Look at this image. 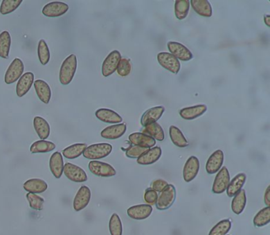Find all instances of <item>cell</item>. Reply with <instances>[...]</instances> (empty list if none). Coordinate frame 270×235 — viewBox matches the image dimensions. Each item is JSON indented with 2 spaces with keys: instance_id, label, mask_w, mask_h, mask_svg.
I'll use <instances>...</instances> for the list:
<instances>
[{
  "instance_id": "14",
  "label": "cell",
  "mask_w": 270,
  "mask_h": 235,
  "mask_svg": "<svg viewBox=\"0 0 270 235\" xmlns=\"http://www.w3.org/2000/svg\"><path fill=\"white\" fill-rule=\"evenodd\" d=\"M224 161V155L223 151L220 149L215 151L207 161L206 166H205L207 173L210 175L218 173L220 169L222 168Z\"/></svg>"
},
{
  "instance_id": "4",
  "label": "cell",
  "mask_w": 270,
  "mask_h": 235,
  "mask_svg": "<svg viewBox=\"0 0 270 235\" xmlns=\"http://www.w3.org/2000/svg\"><path fill=\"white\" fill-rule=\"evenodd\" d=\"M24 69V64L20 58L14 59L5 74L4 80L6 85H11L18 81L23 75Z\"/></svg>"
},
{
  "instance_id": "10",
  "label": "cell",
  "mask_w": 270,
  "mask_h": 235,
  "mask_svg": "<svg viewBox=\"0 0 270 235\" xmlns=\"http://www.w3.org/2000/svg\"><path fill=\"white\" fill-rule=\"evenodd\" d=\"M69 6L64 2L54 1L48 2L43 7L42 14L49 18L60 17L68 12Z\"/></svg>"
},
{
  "instance_id": "5",
  "label": "cell",
  "mask_w": 270,
  "mask_h": 235,
  "mask_svg": "<svg viewBox=\"0 0 270 235\" xmlns=\"http://www.w3.org/2000/svg\"><path fill=\"white\" fill-rule=\"evenodd\" d=\"M89 170L94 175L100 177H111L116 175V171L108 163L99 161H91L89 163Z\"/></svg>"
},
{
  "instance_id": "32",
  "label": "cell",
  "mask_w": 270,
  "mask_h": 235,
  "mask_svg": "<svg viewBox=\"0 0 270 235\" xmlns=\"http://www.w3.org/2000/svg\"><path fill=\"white\" fill-rule=\"evenodd\" d=\"M87 145L85 143H76L65 148L63 150V156L65 158L70 159V160L78 158L83 153Z\"/></svg>"
},
{
  "instance_id": "9",
  "label": "cell",
  "mask_w": 270,
  "mask_h": 235,
  "mask_svg": "<svg viewBox=\"0 0 270 235\" xmlns=\"http://www.w3.org/2000/svg\"><path fill=\"white\" fill-rule=\"evenodd\" d=\"M230 174L226 166L223 167L216 176L213 185L212 191L215 194H222L226 191L228 185L230 183Z\"/></svg>"
},
{
  "instance_id": "37",
  "label": "cell",
  "mask_w": 270,
  "mask_h": 235,
  "mask_svg": "<svg viewBox=\"0 0 270 235\" xmlns=\"http://www.w3.org/2000/svg\"><path fill=\"white\" fill-rule=\"evenodd\" d=\"M270 222V207H266L258 211L254 218L255 227H262L268 225Z\"/></svg>"
},
{
  "instance_id": "23",
  "label": "cell",
  "mask_w": 270,
  "mask_h": 235,
  "mask_svg": "<svg viewBox=\"0 0 270 235\" xmlns=\"http://www.w3.org/2000/svg\"><path fill=\"white\" fill-rule=\"evenodd\" d=\"M64 159L60 152H55L51 156L49 160V168L52 172V175L54 176L56 179H60L64 173Z\"/></svg>"
},
{
  "instance_id": "44",
  "label": "cell",
  "mask_w": 270,
  "mask_h": 235,
  "mask_svg": "<svg viewBox=\"0 0 270 235\" xmlns=\"http://www.w3.org/2000/svg\"><path fill=\"white\" fill-rule=\"evenodd\" d=\"M158 192L153 190L152 188L147 189L144 193V200L148 205L152 206L155 204L158 199Z\"/></svg>"
},
{
  "instance_id": "40",
  "label": "cell",
  "mask_w": 270,
  "mask_h": 235,
  "mask_svg": "<svg viewBox=\"0 0 270 235\" xmlns=\"http://www.w3.org/2000/svg\"><path fill=\"white\" fill-rule=\"evenodd\" d=\"M22 0H3L0 5V13L6 15L14 12L22 4Z\"/></svg>"
},
{
  "instance_id": "27",
  "label": "cell",
  "mask_w": 270,
  "mask_h": 235,
  "mask_svg": "<svg viewBox=\"0 0 270 235\" xmlns=\"http://www.w3.org/2000/svg\"><path fill=\"white\" fill-rule=\"evenodd\" d=\"M246 176L245 173H238V175L230 181L226 190L228 197H234L237 193L239 192L246 183Z\"/></svg>"
},
{
  "instance_id": "22",
  "label": "cell",
  "mask_w": 270,
  "mask_h": 235,
  "mask_svg": "<svg viewBox=\"0 0 270 235\" xmlns=\"http://www.w3.org/2000/svg\"><path fill=\"white\" fill-rule=\"evenodd\" d=\"M164 112L165 107L162 106L148 109V111H145L144 115H142L140 123L143 127L152 124V123H157V121L160 119Z\"/></svg>"
},
{
  "instance_id": "29",
  "label": "cell",
  "mask_w": 270,
  "mask_h": 235,
  "mask_svg": "<svg viewBox=\"0 0 270 235\" xmlns=\"http://www.w3.org/2000/svg\"><path fill=\"white\" fill-rule=\"evenodd\" d=\"M143 133L154 139L155 141H162L165 139L164 131L160 125L157 123L145 126L143 130Z\"/></svg>"
},
{
  "instance_id": "17",
  "label": "cell",
  "mask_w": 270,
  "mask_h": 235,
  "mask_svg": "<svg viewBox=\"0 0 270 235\" xmlns=\"http://www.w3.org/2000/svg\"><path fill=\"white\" fill-rule=\"evenodd\" d=\"M34 83V74L31 72L23 73L18 80L16 85V93L18 97H23L29 93V91Z\"/></svg>"
},
{
  "instance_id": "7",
  "label": "cell",
  "mask_w": 270,
  "mask_h": 235,
  "mask_svg": "<svg viewBox=\"0 0 270 235\" xmlns=\"http://www.w3.org/2000/svg\"><path fill=\"white\" fill-rule=\"evenodd\" d=\"M64 175L68 180L76 183H83L87 181L86 172L78 165L67 162L64 167Z\"/></svg>"
},
{
  "instance_id": "35",
  "label": "cell",
  "mask_w": 270,
  "mask_h": 235,
  "mask_svg": "<svg viewBox=\"0 0 270 235\" xmlns=\"http://www.w3.org/2000/svg\"><path fill=\"white\" fill-rule=\"evenodd\" d=\"M190 1L189 0H177L174 4L175 16L179 20H183L187 17L190 10Z\"/></svg>"
},
{
  "instance_id": "33",
  "label": "cell",
  "mask_w": 270,
  "mask_h": 235,
  "mask_svg": "<svg viewBox=\"0 0 270 235\" xmlns=\"http://www.w3.org/2000/svg\"><path fill=\"white\" fill-rule=\"evenodd\" d=\"M55 149H56V145L52 141L39 140L33 143L30 149L32 153H45L52 152Z\"/></svg>"
},
{
  "instance_id": "6",
  "label": "cell",
  "mask_w": 270,
  "mask_h": 235,
  "mask_svg": "<svg viewBox=\"0 0 270 235\" xmlns=\"http://www.w3.org/2000/svg\"><path fill=\"white\" fill-rule=\"evenodd\" d=\"M121 59V54L117 50H114L106 56L102 63V73L103 77H108L115 73Z\"/></svg>"
},
{
  "instance_id": "13",
  "label": "cell",
  "mask_w": 270,
  "mask_h": 235,
  "mask_svg": "<svg viewBox=\"0 0 270 235\" xmlns=\"http://www.w3.org/2000/svg\"><path fill=\"white\" fill-rule=\"evenodd\" d=\"M200 170V161L198 158L192 156L186 161L183 169V178L184 181L187 183H190L191 181L196 178Z\"/></svg>"
},
{
  "instance_id": "24",
  "label": "cell",
  "mask_w": 270,
  "mask_h": 235,
  "mask_svg": "<svg viewBox=\"0 0 270 235\" xmlns=\"http://www.w3.org/2000/svg\"><path fill=\"white\" fill-rule=\"evenodd\" d=\"M207 110H208V107L206 105L199 104L182 109L179 114L183 119L193 120V119H197L198 117L204 115Z\"/></svg>"
},
{
  "instance_id": "25",
  "label": "cell",
  "mask_w": 270,
  "mask_h": 235,
  "mask_svg": "<svg viewBox=\"0 0 270 235\" xmlns=\"http://www.w3.org/2000/svg\"><path fill=\"white\" fill-rule=\"evenodd\" d=\"M23 188L26 191H28V193L38 195L46 191L48 189V184L44 180L33 178L26 181L23 185Z\"/></svg>"
},
{
  "instance_id": "15",
  "label": "cell",
  "mask_w": 270,
  "mask_h": 235,
  "mask_svg": "<svg viewBox=\"0 0 270 235\" xmlns=\"http://www.w3.org/2000/svg\"><path fill=\"white\" fill-rule=\"evenodd\" d=\"M152 211L153 209L152 206L148 204H140L129 207L127 211V214L131 219L135 220H144L148 219L152 215Z\"/></svg>"
},
{
  "instance_id": "38",
  "label": "cell",
  "mask_w": 270,
  "mask_h": 235,
  "mask_svg": "<svg viewBox=\"0 0 270 235\" xmlns=\"http://www.w3.org/2000/svg\"><path fill=\"white\" fill-rule=\"evenodd\" d=\"M109 229L111 235H122V223L117 214H113L109 223Z\"/></svg>"
},
{
  "instance_id": "1",
  "label": "cell",
  "mask_w": 270,
  "mask_h": 235,
  "mask_svg": "<svg viewBox=\"0 0 270 235\" xmlns=\"http://www.w3.org/2000/svg\"><path fill=\"white\" fill-rule=\"evenodd\" d=\"M77 57L75 54H71L63 61L59 76L61 85L64 86L70 85L77 70Z\"/></svg>"
},
{
  "instance_id": "43",
  "label": "cell",
  "mask_w": 270,
  "mask_h": 235,
  "mask_svg": "<svg viewBox=\"0 0 270 235\" xmlns=\"http://www.w3.org/2000/svg\"><path fill=\"white\" fill-rule=\"evenodd\" d=\"M149 149L144 148V147L137 146V145H132L129 147L126 150V156L129 158H139V157L145 153Z\"/></svg>"
},
{
  "instance_id": "42",
  "label": "cell",
  "mask_w": 270,
  "mask_h": 235,
  "mask_svg": "<svg viewBox=\"0 0 270 235\" xmlns=\"http://www.w3.org/2000/svg\"><path fill=\"white\" fill-rule=\"evenodd\" d=\"M131 71H132V64H131L130 60L125 57L120 59L118 67L116 69V72L119 76L121 77H127L130 74Z\"/></svg>"
},
{
  "instance_id": "31",
  "label": "cell",
  "mask_w": 270,
  "mask_h": 235,
  "mask_svg": "<svg viewBox=\"0 0 270 235\" xmlns=\"http://www.w3.org/2000/svg\"><path fill=\"white\" fill-rule=\"evenodd\" d=\"M246 205V195L244 189L237 193L231 202V210L235 215H240Z\"/></svg>"
},
{
  "instance_id": "21",
  "label": "cell",
  "mask_w": 270,
  "mask_h": 235,
  "mask_svg": "<svg viewBox=\"0 0 270 235\" xmlns=\"http://www.w3.org/2000/svg\"><path fill=\"white\" fill-rule=\"evenodd\" d=\"M162 155V149L159 146H154L148 149L139 158L137 163L141 165H150L158 161Z\"/></svg>"
},
{
  "instance_id": "12",
  "label": "cell",
  "mask_w": 270,
  "mask_h": 235,
  "mask_svg": "<svg viewBox=\"0 0 270 235\" xmlns=\"http://www.w3.org/2000/svg\"><path fill=\"white\" fill-rule=\"evenodd\" d=\"M91 199V191L87 186H82L76 193L73 201V207L76 211H80L86 208Z\"/></svg>"
},
{
  "instance_id": "26",
  "label": "cell",
  "mask_w": 270,
  "mask_h": 235,
  "mask_svg": "<svg viewBox=\"0 0 270 235\" xmlns=\"http://www.w3.org/2000/svg\"><path fill=\"white\" fill-rule=\"evenodd\" d=\"M34 130L40 140H46L50 135V126L44 118L36 116L34 119Z\"/></svg>"
},
{
  "instance_id": "8",
  "label": "cell",
  "mask_w": 270,
  "mask_h": 235,
  "mask_svg": "<svg viewBox=\"0 0 270 235\" xmlns=\"http://www.w3.org/2000/svg\"><path fill=\"white\" fill-rule=\"evenodd\" d=\"M158 63L170 73L177 75L181 69V63L175 56L170 54V52H162L157 56Z\"/></svg>"
},
{
  "instance_id": "30",
  "label": "cell",
  "mask_w": 270,
  "mask_h": 235,
  "mask_svg": "<svg viewBox=\"0 0 270 235\" xmlns=\"http://www.w3.org/2000/svg\"><path fill=\"white\" fill-rule=\"evenodd\" d=\"M169 135L174 145L179 148H186L188 146L189 141L180 131V129H178L175 126H171L169 129Z\"/></svg>"
},
{
  "instance_id": "39",
  "label": "cell",
  "mask_w": 270,
  "mask_h": 235,
  "mask_svg": "<svg viewBox=\"0 0 270 235\" xmlns=\"http://www.w3.org/2000/svg\"><path fill=\"white\" fill-rule=\"evenodd\" d=\"M231 228V222L224 219L212 227L208 235H227Z\"/></svg>"
},
{
  "instance_id": "11",
  "label": "cell",
  "mask_w": 270,
  "mask_h": 235,
  "mask_svg": "<svg viewBox=\"0 0 270 235\" xmlns=\"http://www.w3.org/2000/svg\"><path fill=\"white\" fill-rule=\"evenodd\" d=\"M167 48L170 54L175 56L178 60L189 61L193 57L192 52L187 47L177 42H169L167 43Z\"/></svg>"
},
{
  "instance_id": "18",
  "label": "cell",
  "mask_w": 270,
  "mask_h": 235,
  "mask_svg": "<svg viewBox=\"0 0 270 235\" xmlns=\"http://www.w3.org/2000/svg\"><path fill=\"white\" fill-rule=\"evenodd\" d=\"M128 140L133 145L151 149L156 144V141L144 133H133L128 136Z\"/></svg>"
},
{
  "instance_id": "46",
  "label": "cell",
  "mask_w": 270,
  "mask_h": 235,
  "mask_svg": "<svg viewBox=\"0 0 270 235\" xmlns=\"http://www.w3.org/2000/svg\"><path fill=\"white\" fill-rule=\"evenodd\" d=\"M264 201L267 207H270V185L266 188L264 195Z\"/></svg>"
},
{
  "instance_id": "45",
  "label": "cell",
  "mask_w": 270,
  "mask_h": 235,
  "mask_svg": "<svg viewBox=\"0 0 270 235\" xmlns=\"http://www.w3.org/2000/svg\"><path fill=\"white\" fill-rule=\"evenodd\" d=\"M168 185L169 184L166 181H163V180H155V181L152 182V188L156 192H161L166 188V186Z\"/></svg>"
},
{
  "instance_id": "16",
  "label": "cell",
  "mask_w": 270,
  "mask_h": 235,
  "mask_svg": "<svg viewBox=\"0 0 270 235\" xmlns=\"http://www.w3.org/2000/svg\"><path fill=\"white\" fill-rule=\"evenodd\" d=\"M127 131V126L125 123L114 124L106 127L101 132V136L103 139L115 140L122 137Z\"/></svg>"
},
{
  "instance_id": "48",
  "label": "cell",
  "mask_w": 270,
  "mask_h": 235,
  "mask_svg": "<svg viewBox=\"0 0 270 235\" xmlns=\"http://www.w3.org/2000/svg\"></svg>"
},
{
  "instance_id": "28",
  "label": "cell",
  "mask_w": 270,
  "mask_h": 235,
  "mask_svg": "<svg viewBox=\"0 0 270 235\" xmlns=\"http://www.w3.org/2000/svg\"><path fill=\"white\" fill-rule=\"evenodd\" d=\"M190 3L193 9L195 10V12L197 13L200 16L206 18L212 16V6L208 0H191Z\"/></svg>"
},
{
  "instance_id": "20",
  "label": "cell",
  "mask_w": 270,
  "mask_h": 235,
  "mask_svg": "<svg viewBox=\"0 0 270 235\" xmlns=\"http://www.w3.org/2000/svg\"><path fill=\"white\" fill-rule=\"evenodd\" d=\"M34 89L36 91L38 97L42 103L48 104L52 98V90L48 83L43 80H37L34 83Z\"/></svg>"
},
{
  "instance_id": "34",
  "label": "cell",
  "mask_w": 270,
  "mask_h": 235,
  "mask_svg": "<svg viewBox=\"0 0 270 235\" xmlns=\"http://www.w3.org/2000/svg\"><path fill=\"white\" fill-rule=\"evenodd\" d=\"M11 37L8 31H2L0 34V57L7 59L10 53Z\"/></svg>"
},
{
  "instance_id": "3",
  "label": "cell",
  "mask_w": 270,
  "mask_h": 235,
  "mask_svg": "<svg viewBox=\"0 0 270 235\" xmlns=\"http://www.w3.org/2000/svg\"><path fill=\"white\" fill-rule=\"evenodd\" d=\"M176 199V188L174 185H168L163 191H161L158 195L155 204L156 207L160 211H164L170 208L173 205Z\"/></svg>"
},
{
  "instance_id": "41",
  "label": "cell",
  "mask_w": 270,
  "mask_h": 235,
  "mask_svg": "<svg viewBox=\"0 0 270 235\" xmlns=\"http://www.w3.org/2000/svg\"><path fill=\"white\" fill-rule=\"evenodd\" d=\"M26 199L28 200L30 207L32 209L36 210V211H41L44 207V200L42 197L37 194H33V193H27L26 194Z\"/></svg>"
},
{
  "instance_id": "47",
  "label": "cell",
  "mask_w": 270,
  "mask_h": 235,
  "mask_svg": "<svg viewBox=\"0 0 270 235\" xmlns=\"http://www.w3.org/2000/svg\"><path fill=\"white\" fill-rule=\"evenodd\" d=\"M264 21L265 23H266V26L270 27V14H266L264 16Z\"/></svg>"
},
{
  "instance_id": "19",
  "label": "cell",
  "mask_w": 270,
  "mask_h": 235,
  "mask_svg": "<svg viewBox=\"0 0 270 235\" xmlns=\"http://www.w3.org/2000/svg\"><path fill=\"white\" fill-rule=\"evenodd\" d=\"M95 116L103 123H110V124L122 123L123 119L121 116L110 109H98L95 111Z\"/></svg>"
},
{
  "instance_id": "36",
  "label": "cell",
  "mask_w": 270,
  "mask_h": 235,
  "mask_svg": "<svg viewBox=\"0 0 270 235\" xmlns=\"http://www.w3.org/2000/svg\"><path fill=\"white\" fill-rule=\"evenodd\" d=\"M38 58L40 64L46 65L50 60V51L48 48V45L44 39H40L38 43Z\"/></svg>"
},
{
  "instance_id": "2",
  "label": "cell",
  "mask_w": 270,
  "mask_h": 235,
  "mask_svg": "<svg viewBox=\"0 0 270 235\" xmlns=\"http://www.w3.org/2000/svg\"><path fill=\"white\" fill-rule=\"evenodd\" d=\"M113 146L109 143H97L86 147L83 152V157L91 161H98L99 159L108 157L112 153Z\"/></svg>"
}]
</instances>
